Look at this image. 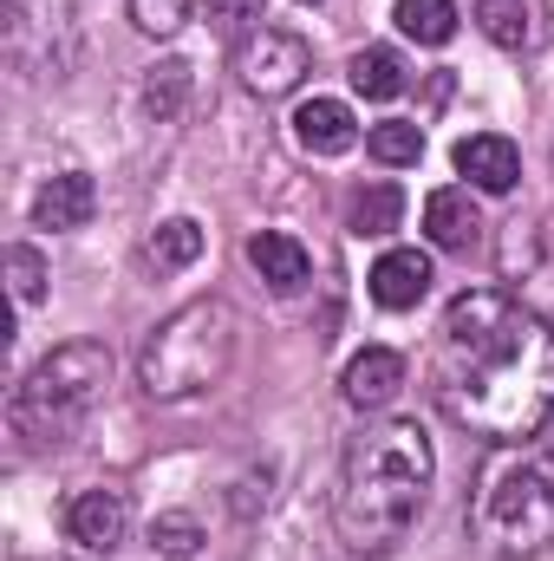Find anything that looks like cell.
<instances>
[{"label":"cell","instance_id":"6da1fadb","mask_svg":"<svg viewBox=\"0 0 554 561\" xmlns=\"http://www.w3.org/2000/svg\"><path fill=\"white\" fill-rule=\"evenodd\" d=\"M430 399L489 444H529L554 419V320L496 287L457 294L437 320Z\"/></svg>","mask_w":554,"mask_h":561},{"label":"cell","instance_id":"7a4b0ae2","mask_svg":"<svg viewBox=\"0 0 554 561\" xmlns=\"http://www.w3.org/2000/svg\"><path fill=\"white\" fill-rule=\"evenodd\" d=\"M437 450L417 419L366 424L346 457H339V490H333V529L353 556H385L412 536L417 510L430 496Z\"/></svg>","mask_w":554,"mask_h":561},{"label":"cell","instance_id":"3957f363","mask_svg":"<svg viewBox=\"0 0 554 561\" xmlns=\"http://www.w3.org/2000/svg\"><path fill=\"white\" fill-rule=\"evenodd\" d=\"M235 333L242 327H235L229 300H216V294L183 300L170 320L150 327V340H143V353H138V386L150 399H163V405L222 386L229 366H235Z\"/></svg>","mask_w":554,"mask_h":561},{"label":"cell","instance_id":"277c9868","mask_svg":"<svg viewBox=\"0 0 554 561\" xmlns=\"http://www.w3.org/2000/svg\"><path fill=\"white\" fill-rule=\"evenodd\" d=\"M112 386V346L105 340H66L53 346L7 399V424L20 444L46 450V444H66L79 424L92 419V405L105 399Z\"/></svg>","mask_w":554,"mask_h":561},{"label":"cell","instance_id":"5b68a950","mask_svg":"<svg viewBox=\"0 0 554 561\" xmlns=\"http://www.w3.org/2000/svg\"><path fill=\"white\" fill-rule=\"evenodd\" d=\"M470 523H476L483 549H496V556H542V549H554V470L535 463L529 450L503 444L483 463V477H476Z\"/></svg>","mask_w":554,"mask_h":561},{"label":"cell","instance_id":"8992f818","mask_svg":"<svg viewBox=\"0 0 554 561\" xmlns=\"http://www.w3.org/2000/svg\"><path fill=\"white\" fill-rule=\"evenodd\" d=\"M235 72H242V85L255 99H287L313 72V46L300 33H287V26H255L235 46Z\"/></svg>","mask_w":554,"mask_h":561},{"label":"cell","instance_id":"52a82bcc","mask_svg":"<svg viewBox=\"0 0 554 561\" xmlns=\"http://www.w3.org/2000/svg\"><path fill=\"white\" fill-rule=\"evenodd\" d=\"M125 529H131L125 490H79V496L66 503V536H72L79 549H92V556H112V549L125 542Z\"/></svg>","mask_w":554,"mask_h":561},{"label":"cell","instance_id":"ba28073f","mask_svg":"<svg viewBox=\"0 0 554 561\" xmlns=\"http://www.w3.org/2000/svg\"><path fill=\"white\" fill-rule=\"evenodd\" d=\"M450 163H457V176H470V190H483V196H509V190L522 183V150L509 138H496V131H470V138L450 150Z\"/></svg>","mask_w":554,"mask_h":561},{"label":"cell","instance_id":"9c48e42d","mask_svg":"<svg viewBox=\"0 0 554 561\" xmlns=\"http://www.w3.org/2000/svg\"><path fill=\"white\" fill-rule=\"evenodd\" d=\"M92 209H99V183H92L85 170H59V176H46V183L33 190V229H46V236L85 229Z\"/></svg>","mask_w":554,"mask_h":561},{"label":"cell","instance_id":"30bf717a","mask_svg":"<svg viewBox=\"0 0 554 561\" xmlns=\"http://www.w3.org/2000/svg\"><path fill=\"white\" fill-rule=\"evenodd\" d=\"M424 236H430V249H443V255H470L476 242H483V209H476V196L470 190H430L424 196Z\"/></svg>","mask_w":554,"mask_h":561},{"label":"cell","instance_id":"8fae6325","mask_svg":"<svg viewBox=\"0 0 554 561\" xmlns=\"http://www.w3.org/2000/svg\"><path fill=\"white\" fill-rule=\"evenodd\" d=\"M339 392H346V405H359V412L392 405V399L405 392V353H392V346H366V353H353Z\"/></svg>","mask_w":554,"mask_h":561},{"label":"cell","instance_id":"7c38bea8","mask_svg":"<svg viewBox=\"0 0 554 561\" xmlns=\"http://www.w3.org/2000/svg\"><path fill=\"white\" fill-rule=\"evenodd\" d=\"M366 287H372L379 307L405 313V307H417V300L430 294V255H424V249H385V255L372 262Z\"/></svg>","mask_w":554,"mask_h":561},{"label":"cell","instance_id":"4fadbf2b","mask_svg":"<svg viewBox=\"0 0 554 561\" xmlns=\"http://www.w3.org/2000/svg\"><path fill=\"white\" fill-rule=\"evenodd\" d=\"M293 144H300L307 157H346V150L359 144L353 105H339V99H307V105L293 112Z\"/></svg>","mask_w":554,"mask_h":561},{"label":"cell","instance_id":"5bb4252c","mask_svg":"<svg viewBox=\"0 0 554 561\" xmlns=\"http://www.w3.org/2000/svg\"><path fill=\"white\" fill-rule=\"evenodd\" d=\"M249 268L268 280L275 294H293V287L313 280V255H307L300 236H287V229H262V236H249Z\"/></svg>","mask_w":554,"mask_h":561},{"label":"cell","instance_id":"9a60e30c","mask_svg":"<svg viewBox=\"0 0 554 561\" xmlns=\"http://www.w3.org/2000/svg\"><path fill=\"white\" fill-rule=\"evenodd\" d=\"M399 222H405V190H399V183H366V190H353L346 229H353L359 242H379V236H392Z\"/></svg>","mask_w":554,"mask_h":561},{"label":"cell","instance_id":"2e32d148","mask_svg":"<svg viewBox=\"0 0 554 561\" xmlns=\"http://www.w3.org/2000/svg\"><path fill=\"white\" fill-rule=\"evenodd\" d=\"M346 79H353V92L359 99H399L405 92V59L392 53V46H359L353 53V66H346Z\"/></svg>","mask_w":554,"mask_h":561},{"label":"cell","instance_id":"e0dca14e","mask_svg":"<svg viewBox=\"0 0 554 561\" xmlns=\"http://www.w3.org/2000/svg\"><path fill=\"white\" fill-rule=\"evenodd\" d=\"M203 222H189V216H170V222H157V236L143 242V262L150 268H163V275H176V268H189L196 255H203Z\"/></svg>","mask_w":554,"mask_h":561},{"label":"cell","instance_id":"ac0fdd59","mask_svg":"<svg viewBox=\"0 0 554 561\" xmlns=\"http://www.w3.org/2000/svg\"><path fill=\"white\" fill-rule=\"evenodd\" d=\"M392 20H399V33L417 39V46H443L457 33V7L450 0H399Z\"/></svg>","mask_w":554,"mask_h":561},{"label":"cell","instance_id":"d6986e66","mask_svg":"<svg viewBox=\"0 0 554 561\" xmlns=\"http://www.w3.org/2000/svg\"><path fill=\"white\" fill-rule=\"evenodd\" d=\"M183 99H189V59H163V66H150V79H143V105H150V118H157V125L183 118Z\"/></svg>","mask_w":554,"mask_h":561},{"label":"cell","instance_id":"ffe728a7","mask_svg":"<svg viewBox=\"0 0 554 561\" xmlns=\"http://www.w3.org/2000/svg\"><path fill=\"white\" fill-rule=\"evenodd\" d=\"M366 150H372L385 170H412L417 157H424V125H412V118H385V125L366 131Z\"/></svg>","mask_w":554,"mask_h":561},{"label":"cell","instance_id":"44dd1931","mask_svg":"<svg viewBox=\"0 0 554 561\" xmlns=\"http://www.w3.org/2000/svg\"><path fill=\"white\" fill-rule=\"evenodd\" d=\"M476 26H483L503 53H522V46L535 39V26H529V7H522V0H476Z\"/></svg>","mask_w":554,"mask_h":561},{"label":"cell","instance_id":"7402d4cb","mask_svg":"<svg viewBox=\"0 0 554 561\" xmlns=\"http://www.w3.org/2000/svg\"><path fill=\"white\" fill-rule=\"evenodd\" d=\"M150 549L170 561H189L196 549H203V523L196 516H183V510H170V516H157L150 523Z\"/></svg>","mask_w":554,"mask_h":561},{"label":"cell","instance_id":"603a6c76","mask_svg":"<svg viewBox=\"0 0 554 561\" xmlns=\"http://www.w3.org/2000/svg\"><path fill=\"white\" fill-rule=\"evenodd\" d=\"M189 7L196 0H131V26L150 33V39H176L183 20H189Z\"/></svg>","mask_w":554,"mask_h":561},{"label":"cell","instance_id":"cb8c5ba5","mask_svg":"<svg viewBox=\"0 0 554 561\" xmlns=\"http://www.w3.org/2000/svg\"><path fill=\"white\" fill-rule=\"evenodd\" d=\"M7 275H13V300H20V307H33V300L46 294V262H39L33 242H13V249H7Z\"/></svg>","mask_w":554,"mask_h":561},{"label":"cell","instance_id":"d4e9b609","mask_svg":"<svg viewBox=\"0 0 554 561\" xmlns=\"http://www.w3.org/2000/svg\"><path fill=\"white\" fill-rule=\"evenodd\" d=\"M203 20H209V26H222V33H242V26L255 33L268 13H262V0H203Z\"/></svg>","mask_w":554,"mask_h":561},{"label":"cell","instance_id":"484cf974","mask_svg":"<svg viewBox=\"0 0 554 561\" xmlns=\"http://www.w3.org/2000/svg\"><path fill=\"white\" fill-rule=\"evenodd\" d=\"M300 7H320V0H300Z\"/></svg>","mask_w":554,"mask_h":561}]
</instances>
